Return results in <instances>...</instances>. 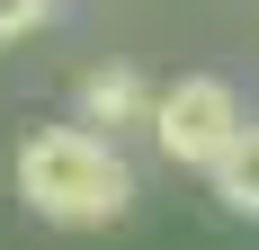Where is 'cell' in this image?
Returning a JSON list of instances; mask_svg holds the SVG:
<instances>
[{
    "mask_svg": "<svg viewBox=\"0 0 259 250\" xmlns=\"http://www.w3.org/2000/svg\"><path fill=\"white\" fill-rule=\"evenodd\" d=\"M18 205L27 215H45V224H116L134 205V170L116 134H90V125H36L18 143Z\"/></svg>",
    "mask_w": 259,
    "mask_h": 250,
    "instance_id": "cell-1",
    "label": "cell"
},
{
    "mask_svg": "<svg viewBox=\"0 0 259 250\" xmlns=\"http://www.w3.org/2000/svg\"><path fill=\"white\" fill-rule=\"evenodd\" d=\"M241 90L224 72H179L170 90H161V107H152V143H161V161H179V170H214L224 152L241 143Z\"/></svg>",
    "mask_w": 259,
    "mask_h": 250,
    "instance_id": "cell-2",
    "label": "cell"
},
{
    "mask_svg": "<svg viewBox=\"0 0 259 250\" xmlns=\"http://www.w3.org/2000/svg\"><path fill=\"white\" fill-rule=\"evenodd\" d=\"M72 107H80V125H90V134H125V125H143V134H152V107H161V90L143 72H134V63H90V72L72 80Z\"/></svg>",
    "mask_w": 259,
    "mask_h": 250,
    "instance_id": "cell-3",
    "label": "cell"
},
{
    "mask_svg": "<svg viewBox=\"0 0 259 250\" xmlns=\"http://www.w3.org/2000/svg\"><path fill=\"white\" fill-rule=\"evenodd\" d=\"M206 179H214V197H224V215H250V224H259V116L241 125V143L224 152Z\"/></svg>",
    "mask_w": 259,
    "mask_h": 250,
    "instance_id": "cell-4",
    "label": "cell"
},
{
    "mask_svg": "<svg viewBox=\"0 0 259 250\" xmlns=\"http://www.w3.org/2000/svg\"><path fill=\"white\" fill-rule=\"evenodd\" d=\"M45 18H54V0H0V45L9 36H36Z\"/></svg>",
    "mask_w": 259,
    "mask_h": 250,
    "instance_id": "cell-5",
    "label": "cell"
}]
</instances>
